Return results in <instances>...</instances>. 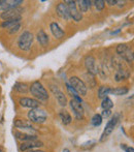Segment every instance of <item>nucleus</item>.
Segmentation results:
<instances>
[{
    "label": "nucleus",
    "mask_w": 134,
    "mask_h": 152,
    "mask_svg": "<svg viewBox=\"0 0 134 152\" xmlns=\"http://www.w3.org/2000/svg\"><path fill=\"white\" fill-rule=\"evenodd\" d=\"M29 90L32 93V95L34 96L35 98H37L38 102H46V100L49 99V94H48V91L46 89L43 87V85L41 84L40 82L38 81H35L31 84L30 88Z\"/></svg>",
    "instance_id": "1"
},
{
    "label": "nucleus",
    "mask_w": 134,
    "mask_h": 152,
    "mask_svg": "<svg viewBox=\"0 0 134 152\" xmlns=\"http://www.w3.org/2000/svg\"><path fill=\"white\" fill-rule=\"evenodd\" d=\"M33 34L29 31H24L20 36H19L18 39V46L21 50L23 51H29L32 47L33 44Z\"/></svg>",
    "instance_id": "2"
},
{
    "label": "nucleus",
    "mask_w": 134,
    "mask_h": 152,
    "mask_svg": "<svg viewBox=\"0 0 134 152\" xmlns=\"http://www.w3.org/2000/svg\"><path fill=\"white\" fill-rule=\"evenodd\" d=\"M28 118L30 122L40 124L46 122V120L48 119V114L42 109L35 108V109H31L30 112L28 113Z\"/></svg>",
    "instance_id": "3"
},
{
    "label": "nucleus",
    "mask_w": 134,
    "mask_h": 152,
    "mask_svg": "<svg viewBox=\"0 0 134 152\" xmlns=\"http://www.w3.org/2000/svg\"><path fill=\"white\" fill-rule=\"evenodd\" d=\"M69 85L73 88V90L76 92L80 96H85L88 91V87L85 84L83 80H80L78 77H71L69 79Z\"/></svg>",
    "instance_id": "4"
},
{
    "label": "nucleus",
    "mask_w": 134,
    "mask_h": 152,
    "mask_svg": "<svg viewBox=\"0 0 134 152\" xmlns=\"http://www.w3.org/2000/svg\"><path fill=\"white\" fill-rule=\"evenodd\" d=\"M117 53L122 57L124 60H126L128 63L133 62V51L129 48L127 45L121 44L117 47Z\"/></svg>",
    "instance_id": "5"
},
{
    "label": "nucleus",
    "mask_w": 134,
    "mask_h": 152,
    "mask_svg": "<svg viewBox=\"0 0 134 152\" xmlns=\"http://www.w3.org/2000/svg\"><path fill=\"white\" fill-rule=\"evenodd\" d=\"M68 7L70 14V18L73 19L76 22H80L83 19V14L78 10V5H76V1H66L65 2Z\"/></svg>",
    "instance_id": "6"
},
{
    "label": "nucleus",
    "mask_w": 134,
    "mask_h": 152,
    "mask_svg": "<svg viewBox=\"0 0 134 152\" xmlns=\"http://www.w3.org/2000/svg\"><path fill=\"white\" fill-rule=\"evenodd\" d=\"M70 104V108H71L72 112H73L74 116H75L76 119H83L84 118V115H85V111L84 108H83V104L82 102H78L75 99H71L69 102Z\"/></svg>",
    "instance_id": "7"
},
{
    "label": "nucleus",
    "mask_w": 134,
    "mask_h": 152,
    "mask_svg": "<svg viewBox=\"0 0 134 152\" xmlns=\"http://www.w3.org/2000/svg\"><path fill=\"white\" fill-rule=\"evenodd\" d=\"M23 12V10L21 7H14V8H9V10H3L1 12V19L4 21L6 20H10V19L14 18H18L21 17V14Z\"/></svg>",
    "instance_id": "8"
},
{
    "label": "nucleus",
    "mask_w": 134,
    "mask_h": 152,
    "mask_svg": "<svg viewBox=\"0 0 134 152\" xmlns=\"http://www.w3.org/2000/svg\"><path fill=\"white\" fill-rule=\"evenodd\" d=\"M119 117H120V115H119V114H114V118H112V119H110V120L107 122V124H106L105 128H104V132H103V134H102L101 141H103L104 139L106 138V137H107V136H109V134H112V132H114V127H116L117 123H118V121H119Z\"/></svg>",
    "instance_id": "9"
},
{
    "label": "nucleus",
    "mask_w": 134,
    "mask_h": 152,
    "mask_svg": "<svg viewBox=\"0 0 134 152\" xmlns=\"http://www.w3.org/2000/svg\"><path fill=\"white\" fill-rule=\"evenodd\" d=\"M85 65H86V68L88 70V72L92 76H95V75L98 74V68L96 66V60L93 56H88L85 60Z\"/></svg>",
    "instance_id": "10"
},
{
    "label": "nucleus",
    "mask_w": 134,
    "mask_h": 152,
    "mask_svg": "<svg viewBox=\"0 0 134 152\" xmlns=\"http://www.w3.org/2000/svg\"><path fill=\"white\" fill-rule=\"evenodd\" d=\"M51 90H52V92L54 93L55 97L57 98V100H58V102L60 104V106H62V107L66 106V104H67L66 96H65V94L63 93V92L61 91L60 89L58 88V87L52 85V86H51Z\"/></svg>",
    "instance_id": "11"
},
{
    "label": "nucleus",
    "mask_w": 134,
    "mask_h": 152,
    "mask_svg": "<svg viewBox=\"0 0 134 152\" xmlns=\"http://www.w3.org/2000/svg\"><path fill=\"white\" fill-rule=\"evenodd\" d=\"M19 104L24 108H29V109H35L39 107V102L37 99L30 97H21L19 100Z\"/></svg>",
    "instance_id": "12"
},
{
    "label": "nucleus",
    "mask_w": 134,
    "mask_h": 152,
    "mask_svg": "<svg viewBox=\"0 0 134 152\" xmlns=\"http://www.w3.org/2000/svg\"><path fill=\"white\" fill-rule=\"evenodd\" d=\"M43 146V143L39 142V141H28V142H23L22 144L20 145V150L23 152H26L28 150H31V149L37 148V147H42Z\"/></svg>",
    "instance_id": "13"
},
{
    "label": "nucleus",
    "mask_w": 134,
    "mask_h": 152,
    "mask_svg": "<svg viewBox=\"0 0 134 152\" xmlns=\"http://www.w3.org/2000/svg\"><path fill=\"white\" fill-rule=\"evenodd\" d=\"M57 12H58V15L61 17L62 19H64L65 21H68L70 20V14H69V10H68V7L66 5V3L65 2H61V3H59L58 5H57Z\"/></svg>",
    "instance_id": "14"
},
{
    "label": "nucleus",
    "mask_w": 134,
    "mask_h": 152,
    "mask_svg": "<svg viewBox=\"0 0 134 152\" xmlns=\"http://www.w3.org/2000/svg\"><path fill=\"white\" fill-rule=\"evenodd\" d=\"M50 29H51V31H52L53 35H54L56 38H58V39H60V38L64 37L65 32L63 31V29L61 28V27L59 26V25L57 24L56 22L51 23V25H50Z\"/></svg>",
    "instance_id": "15"
},
{
    "label": "nucleus",
    "mask_w": 134,
    "mask_h": 152,
    "mask_svg": "<svg viewBox=\"0 0 134 152\" xmlns=\"http://www.w3.org/2000/svg\"><path fill=\"white\" fill-rule=\"evenodd\" d=\"M14 126L17 128H21V129H28V130H34V127L32 126L30 121L24 120V119H17L14 122Z\"/></svg>",
    "instance_id": "16"
},
{
    "label": "nucleus",
    "mask_w": 134,
    "mask_h": 152,
    "mask_svg": "<svg viewBox=\"0 0 134 152\" xmlns=\"http://www.w3.org/2000/svg\"><path fill=\"white\" fill-rule=\"evenodd\" d=\"M17 139L22 142H28V141H34L37 139V137L35 134H25V132H14Z\"/></svg>",
    "instance_id": "17"
},
{
    "label": "nucleus",
    "mask_w": 134,
    "mask_h": 152,
    "mask_svg": "<svg viewBox=\"0 0 134 152\" xmlns=\"http://www.w3.org/2000/svg\"><path fill=\"white\" fill-rule=\"evenodd\" d=\"M76 3H78L76 5L78 6V10L80 12H87L91 8V5H92V1H90V0H80V1H78Z\"/></svg>",
    "instance_id": "18"
},
{
    "label": "nucleus",
    "mask_w": 134,
    "mask_h": 152,
    "mask_svg": "<svg viewBox=\"0 0 134 152\" xmlns=\"http://www.w3.org/2000/svg\"><path fill=\"white\" fill-rule=\"evenodd\" d=\"M36 37H37V40L39 42V44L41 45L42 47H46L49 45V36L43 30L38 31Z\"/></svg>",
    "instance_id": "19"
},
{
    "label": "nucleus",
    "mask_w": 134,
    "mask_h": 152,
    "mask_svg": "<svg viewBox=\"0 0 134 152\" xmlns=\"http://www.w3.org/2000/svg\"><path fill=\"white\" fill-rule=\"evenodd\" d=\"M22 20V17H18V18H14V19H10V20H6L4 21L3 23L1 24V26L3 28H10V27L14 26V25L19 24Z\"/></svg>",
    "instance_id": "20"
},
{
    "label": "nucleus",
    "mask_w": 134,
    "mask_h": 152,
    "mask_svg": "<svg viewBox=\"0 0 134 152\" xmlns=\"http://www.w3.org/2000/svg\"><path fill=\"white\" fill-rule=\"evenodd\" d=\"M59 116H60V119L61 121H62L63 124H65V125H67V124H69L70 122H71L72 118L71 116H70V114L67 112V111H60V113H59Z\"/></svg>",
    "instance_id": "21"
},
{
    "label": "nucleus",
    "mask_w": 134,
    "mask_h": 152,
    "mask_svg": "<svg viewBox=\"0 0 134 152\" xmlns=\"http://www.w3.org/2000/svg\"><path fill=\"white\" fill-rule=\"evenodd\" d=\"M128 88L127 87H117V88L110 89V93L114 94V95H125V94L128 93Z\"/></svg>",
    "instance_id": "22"
},
{
    "label": "nucleus",
    "mask_w": 134,
    "mask_h": 152,
    "mask_svg": "<svg viewBox=\"0 0 134 152\" xmlns=\"http://www.w3.org/2000/svg\"><path fill=\"white\" fill-rule=\"evenodd\" d=\"M110 93V87L108 86H101L99 87V90H98V97L99 98H105L107 97V95Z\"/></svg>",
    "instance_id": "23"
},
{
    "label": "nucleus",
    "mask_w": 134,
    "mask_h": 152,
    "mask_svg": "<svg viewBox=\"0 0 134 152\" xmlns=\"http://www.w3.org/2000/svg\"><path fill=\"white\" fill-rule=\"evenodd\" d=\"M112 107H114V102H112V99L109 97L103 98V100L101 102V108L103 110H110Z\"/></svg>",
    "instance_id": "24"
},
{
    "label": "nucleus",
    "mask_w": 134,
    "mask_h": 152,
    "mask_svg": "<svg viewBox=\"0 0 134 152\" xmlns=\"http://www.w3.org/2000/svg\"><path fill=\"white\" fill-rule=\"evenodd\" d=\"M14 89L18 92H20V93H27L29 90L28 86L26 84H24V83H17L14 85Z\"/></svg>",
    "instance_id": "25"
},
{
    "label": "nucleus",
    "mask_w": 134,
    "mask_h": 152,
    "mask_svg": "<svg viewBox=\"0 0 134 152\" xmlns=\"http://www.w3.org/2000/svg\"><path fill=\"white\" fill-rule=\"evenodd\" d=\"M102 120H103V118L101 117L100 114H95L94 116L92 117V120H91V122H92V125L93 126H100L101 123H102Z\"/></svg>",
    "instance_id": "26"
},
{
    "label": "nucleus",
    "mask_w": 134,
    "mask_h": 152,
    "mask_svg": "<svg viewBox=\"0 0 134 152\" xmlns=\"http://www.w3.org/2000/svg\"><path fill=\"white\" fill-rule=\"evenodd\" d=\"M95 3V7H96L97 10H102L105 6V2L103 0H97V1L94 2Z\"/></svg>",
    "instance_id": "27"
},
{
    "label": "nucleus",
    "mask_w": 134,
    "mask_h": 152,
    "mask_svg": "<svg viewBox=\"0 0 134 152\" xmlns=\"http://www.w3.org/2000/svg\"><path fill=\"white\" fill-rule=\"evenodd\" d=\"M20 28H21V24L19 23V24H17V25H14V26L10 27V28H9V33L10 34L16 33V32H18L19 30H20Z\"/></svg>",
    "instance_id": "28"
},
{
    "label": "nucleus",
    "mask_w": 134,
    "mask_h": 152,
    "mask_svg": "<svg viewBox=\"0 0 134 152\" xmlns=\"http://www.w3.org/2000/svg\"><path fill=\"white\" fill-rule=\"evenodd\" d=\"M121 148H122L123 150H125L126 152H134L133 147H129V146H127L126 144H122V145H121Z\"/></svg>",
    "instance_id": "29"
},
{
    "label": "nucleus",
    "mask_w": 134,
    "mask_h": 152,
    "mask_svg": "<svg viewBox=\"0 0 134 152\" xmlns=\"http://www.w3.org/2000/svg\"><path fill=\"white\" fill-rule=\"evenodd\" d=\"M112 114V111L110 110H103V112H102V114H101V117L103 118V117H108L109 115Z\"/></svg>",
    "instance_id": "30"
},
{
    "label": "nucleus",
    "mask_w": 134,
    "mask_h": 152,
    "mask_svg": "<svg viewBox=\"0 0 134 152\" xmlns=\"http://www.w3.org/2000/svg\"><path fill=\"white\" fill-rule=\"evenodd\" d=\"M106 3H108L109 4V5H116L117 3H118V1H116V0H114V1H112V0H106Z\"/></svg>",
    "instance_id": "31"
},
{
    "label": "nucleus",
    "mask_w": 134,
    "mask_h": 152,
    "mask_svg": "<svg viewBox=\"0 0 134 152\" xmlns=\"http://www.w3.org/2000/svg\"><path fill=\"white\" fill-rule=\"evenodd\" d=\"M26 152H44V151H42V150H34V149H31V150H28Z\"/></svg>",
    "instance_id": "32"
},
{
    "label": "nucleus",
    "mask_w": 134,
    "mask_h": 152,
    "mask_svg": "<svg viewBox=\"0 0 134 152\" xmlns=\"http://www.w3.org/2000/svg\"><path fill=\"white\" fill-rule=\"evenodd\" d=\"M120 31H121V29H118V30H116V31H112V35H114V34H118Z\"/></svg>",
    "instance_id": "33"
},
{
    "label": "nucleus",
    "mask_w": 134,
    "mask_h": 152,
    "mask_svg": "<svg viewBox=\"0 0 134 152\" xmlns=\"http://www.w3.org/2000/svg\"><path fill=\"white\" fill-rule=\"evenodd\" d=\"M63 152H70V150H69V149H67V148H65L64 150H63Z\"/></svg>",
    "instance_id": "34"
},
{
    "label": "nucleus",
    "mask_w": 134,
    "mask_h": 152,
    "mask_svg": "<svg viewBox=\"0 0 134 152\" xmlns=\"http://www.w3.org/2000/svg\"><path fill=\"white\" fill-rule=\"evenodd\" d=\"M2 4H3V1H0V7L2 6Z\"/></svg>",
    "instance_id": "35"
},
{
    "label": "nucleus",
    "mask_w": 134,
    "mask_h": 152,
    "mask_svg": "<svg viewBox=\"0 0 134 152\" xmlns=\"http://www.w3.org/2000/svg\"><path fill=\"white\" fill-rule=\"evenodd\" d=\"M0 152H3V150H2V149H1V148H0Z\"/></svg>",
    "instance_id": "36"
}]
</instances>
